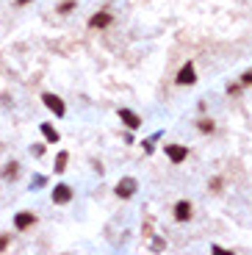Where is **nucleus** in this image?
<instances>
[{
	"mask_svg": "<svg viewBox=\"0 0 252 255\" xmlns=\"http://www.w3.org/2000/svg\"><path fill=\"white\" fill-rule=\"evenodd\" d=\"M53 203L56 205H67L72 200V186L70 183H56V189H53Z\"/></svg>",
	"mask_w": 252,
	"mask_h": 255,
	"instance_id": "obj_6",
	"label": "nucleus"
},
{
	"mask_svg": "<svg viewBox=\"0 0 252 255\" xmlns=\"http://www.w3.org/2000/svg\"><path fill=\"white\" fill-rule=\"evenodd\" d=\"M9 244H11V236H9V233H0V253H3Z\"/></svg>",
	"mask_w": 252,
	"mask_h": 255,
	"instance_id": "obj_17",
	"label": "nucleus"
},
{
	"mask_svg": "<svg viewBox=\"0 0 252 255\" xmlns=\"http://www.w3.org/2000/svg\"><path fill=\"white\" fill-rule=\"evenodd\" d=\"M0 178H3V180H17L19 178V164L17 161H9L3 170H0Z\"/></svg>",
	"mask_w": 252,
	"mask_h": 255,
	"instance_id": "obj_11",
	"label": "nucleus"
},
{
	"mask_svg": "<svg viewBox=\"0 0 252 255\" xmlns=\"http://www.w3.org/2000/svg\"><path fill=\"white\" fill-rule=\"evenodd\" d=\"M164 153H166V158L172 164H183L186 158H189V147H183V145H164Z\"/></svg>",
	"mask_w": 252,
	"mask_h": 255,
	"instance_id": "obj_4",
	"label": "nucleus"
},
{
	"mask_svg": "<svg viewBox=\"0 0 252 255\" xmlns=\"http://www.w3.org/2000/svg\"><path fill=\"white\" fill-rule=\"evenodd\" d=\"M197 130H200V133H213V130H216V122L208 117H202V119H197Z\"/></svg>",
	"mask_w": 252,
	"mask_h": 255,
	"instance_id": "obj_13",
	"label": "nucleus"
},
{
	"mask_svg": "<svg viewBox=\"0 0 252 255\" xmlns=\"http://www.w3.org/2000/svg\"><path fill=\"white\" fill-rule=\"evenodd\" d=\"M111 22H114V14H111V11H105V9L89 17V28H92V31H97V28L103 31V28H108Z\"/></svg>",
	"mask_w": 252,
	"mask_h": 255,
	"instance_id": "obj_7",
	"label": "nucleus"
},
{
	"mask_svg": "<svg viewBox=\"0 0 252 255\" xmlns=\"http://www.w3.org/2000/svg\"><path fill=\"white\" fill-rule=\"evenodd\" d=\"M158 139H161V133H153V136H150L147 142H141V147H144V153H153V150H155L153 145H155Z\"/></svg>",
	"mask_w": 252,
	"mask_h": 255,
	"instance_id": "obj_15",
	"label": "nucleus"
},
{
	"mask_svg": "<svg viewBox=\"0 0 252 255\" xmlns=\"http://www.w3.org/2000/svg\"><path fill=\"white\" fill-rule=\"evenodd\" d=\"M28 3H34V0H14V6H19V9H22V6H28Z\"/></svg>",
	"mask_w": 252,
	"mask_h": 255,
	"instance_id": "obj_21",
	"label": "nucleus"
},
{
	"mask_svg": "<svg viewBox=\"0 0 252 255\" xmlns=\"http://www.w3.org/2000/svg\"><path fill=\"white\" fill-rule=\"evenodd\" d=\"M114 191H116V197H119V200H131V197L139 191V180L128 175V178H122L119 183H116V189H114Z\"/></svg>",
	"mask_w": 252,
	"mask_h": 255,
	"instance_id": "obj_1",
	"label": "nucleus"
},
{
	"mask_svg": "<svg viewBox=\"0 0 252 255\" xmlns=\"http://www.w3.org/2000/svg\"><path fill=\"white\" fill-rule=\"evenodd\" d=\"M39 130H42V136H44V142H47V145H58L61 133L50 125V122H42V125H39Z\"/></svg>",
	"mask_w": 252,
	"mask_h": 255,
	"instance_id": "obj_10",
	"label": "nucleus"
},
{
	"mask_svg": "<svg viewBox=\"0 0 252 255\" xmlns=\"http://www.w3.org/2000/svg\"><path fill=\"white\" fill-rule=\"evenodd\" d=\"M75 6H78V0H61L58 6H56V14H70Z\"/></svg>",
	"mask_w": 252,
	"mask_h": 255,
	"instance_id": "obj_14",
	"label": "nucleus"
},
{
	"mask_svg": "<svg viewBox=\"0 0 252 255\" xmlns=\"http://www.w3.org/2000/svg\"><path fill=\"white\" fill-rule=\"evenodd\" d=\"M238 81H241V86H252V69H247V72L238 78Z\"/></svg>",
	"mask_w": 252,
	"mask_h": 255,
	"instance_id": "obj_18",
	"label": "nucleus"
},
{
	"mask_svg": "<svg viewBox=\"0 0 252 255\" xmlns=\"http://www.w3.org/2000/svg\"><path fill=\"white\" fill-rule=\"evenodd\" d=\"M192 203L189 200H177V203L172 205V216H174V222H189L192 219Z\"/></svg>",
	"mask_w": 252,
	"mask_h": 255,
	"instance_id": "obj_5",
	"label": "nucleus"
},
{
	"mask_svg": "<svg viewBox=\"0 0 252 255\" xmlns=\"http://www.w3.org/2000/svg\"><path fill=\"white\" fill-rule=\"evenodd\" d=\"M42 103H44V108H47V111H53L56 117H64V114H67V106H64V100H61L58 94L44 92V94H42Z\"/></svg>",
	"mask_w": 252,
	"mask_h": 255,
	"instance_id": "obj_3",
	"label": "nucleus"
},
{
	"mask_svg": "<svg viewBox=\"0 0 252 255\" xmlns=\"http://www.w3.org/2000/svg\"><path fill=\"white\" fill-rule=\"evenodd\" d=\"M211 191H222V178H213V180H211Z\"/></svg>",
	"mask_w": 252,
	"mask_h": 255,
	"instance_id": "obj_20",
	"label": "nucleus"
},
{
	"mask_svg": "<svg viewBox=\"0 0 252 255\" xmlns=\"http://www.w3.org/2000/svg\"><path fill=\"white\" fill-rule=\"evenodd\" d=\"M119 119L125 122L128 130H139L141 128V117L136 114V111H131V108H119Z\"/></svg>",
	"mask_w": 252,
	"mask_h": 255,
	"instance_id": "obj_8",
	"label": "nucleus"
},
{
	"mask_svg": "<svg viewBox=\"0 0 252 255\" xmlns=\"http://www.w3.org/2000/svg\"><path fill=\"white\" fill-rule=\"evenodd\" d=\"M31 153H34L36 158H42V155H44V145H34V147H31Z\"/></svg>",
	"mask_w": 252,
	"mask_h": 255,
	"instance_id": "obj_19",
	"label": "nucleus"
},
{
	"mask_svg": "<svg viewBox=\"0 0 252 255\" xmlns=\"http://www.w3.org/2000/svg\"><path fill=\"white\" fill-rule=\"evenodd\" d=\"M36 225V213L34 211H19L17 216H14V228L22 233V230H28V228H34Z\"/></svg>",
	"mask_w": 252,
	"mask_h": 255,
	"instance_id": "obj_9",
	"label": "nucleus"
},
{
	"mask_svg": "<svg viewBox=\"0 0 252 255\" xmlns=\"http://www.w3.org/2000/svg\"><path fill=\"white\" fill-rule=\"evenodd\" d=\"M174 84H177V86H194V84H197V69H194V61H186V64L177 69Z\"/></svg>",
	"mask_w": 252,
	"mask_h": 255,
	"instance_id": "obj_2",
	"label": "nucleus"
},
{
	"mask_svg": "<svg viewBox=\"0 0 252 255\" xmlns=\"http://www.w3.org/2000/svg\"><path fill=\"white\" fill-rule=\"evenodd\" d=\"M244 92V86H241V81L238 84H227V94H233V97H238V94Z\"/></svg>",
	"mask_w": 252,
	"mask_h": 255,
	"instance_id": "obj_16",
	"label": "nucleus"
},
{
	"mask_svg": "<svg viewBox=\"0 0 252 255\" xmlns=\"http://www.w3.org/2000/svg\"><path fill=\"white\" fill-rule=\"evenodd\" d=\"M67 164H70V153H67V150H61V153L56 155V164H53V170H56V175H61V172H67Z\"/></svg>",
	"mask_w": 252,
	"mask_h": 255,
	"instance_id": "obj_12",
	"label": "nucleus"
}]
</instances>
